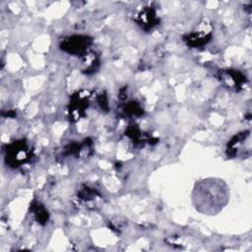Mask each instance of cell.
Returning a JSON list of instances; mask_svg holds the SVG:
<instances>
[{"label": "cell", "mask_w": 252, "mask_h": 252, "mask_svg": "<svg viewBox=\"0 0 252 252\" xmlns=\"http://www.w3.org/2000/svg\"><path fill=\"white\" fill-rule=\"evenodd\" d=\"M227 197V187L220 179H204L196 184L193 191L194 206L202 214L214 215L221 211Z\"/></svg>", "instance_id": "1"}, {"label": "cell", "mask_w": 252, "mask_h": 252, "mask_svg": "<svg viewBox=\"0 0 252 252\" xmlns=\"http://www.w3.org/2000/svg\"><path fill=\"white\" fill-rule=\"evenodd\" d=\"M28 148L24 143H16L7 150V159L12 165L18 166L28 159Z\"/></svg>", "instance_id": "2"}, {"label": "cell", "mask_w": 252, "mask_h": 252, "mask_svg": "<svg viewBox=\"0 0 252 252\" xmlns=\"http://www.w3.org/2000/svg\"><path fill=\"white\" fill-rule=\"evenodd\" d=\"M89 46V39L86 36H72L64 41L63 48L72 53H81Z\"/></svg>", "instance_id": "3"}]
</instances>
